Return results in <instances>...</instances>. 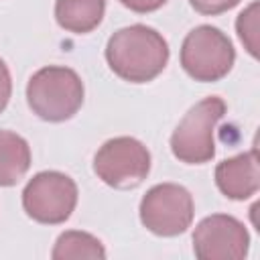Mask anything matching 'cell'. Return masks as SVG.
<instances>
[{"instance_id":"obj_8","label":"cell","mask_w":260,"mask_h":260,"mask_svg":"<svg viewBox=\"0 0 260 260\" xmlns=\"http://www.w3.org/2000/svg\"><path fill=\"white\" fill-rule=\"evenodd\" d=\"M250 234L234 215L203 217L193 232V252L199 260H242L248 256Z\"/></svg>"},{"instance_id":"obj_5","label":"cell","mask_w":260,"mask_h":260,"mask_svg":"<svg viewBox=\"0 0 260 260\" xmlns=\"http://www.w3.org/2000/svg\"><path fill=\"white\" fill-rule=\"evenodd\" d=\"M75 181L59 171L37 173L22 191V207L26 215L45 225L65 223L77 205Z\"/></svg>"},{"instance_id":"obj_10","label":"cell","mask_w":260,"mask_h":260,"mask_svg":"<svg viewBox=\"0 0 260 260\" xmlns=\"http://www.w3.org/2000/svg\"><path fill=\"white\" fill-rule=\"evenodd\" d=\"M106 0H55V20L75 35L91 32L104 18Z\"/></svg>"},{"instance_id":"obj_1","label":"cell","mask_w":260,"mask_h":260,"mask_svg":"<svg viewBox=\"0 0 260 260\" xmlns=\"http://www.w3.org/2000/svg\"><path fill=\"white\" fill-rule=\"evenodd\" d=\"M110 69L124 81L146 83L162 73L169 63V43L146 24L118 28L106 45Z\"/></svg>"},{"instance_id":"obj_13","label":"cell","mask_w":260,"mask_h":260,"mask_svg":"<svg viewBox=\"0 0 260 260\" xmlns=\"http://www.w3.org/2000/svg\"><path fill=\"white\" fill-rule=\"evenodd\" d=\"M236 30L252 57H258V2H252L236 20Z\"/></svg>"},{"instance_id":"obj_15","label":"cell","mask_w":260,"mask_h":260,"mask_svg":"<svg viewBox=\"0 0 260 260\" xmlns=\"http://www.w3.org/2000/svg\"><path fill=\"white\" fill-rule=\"evenodd\" d=\"M10 95H12V77L4 59H0V114L6 110Z\"/></svg>"},{"instance_id":"obj_16","label":"cell","mask_w":260,"mask_h":260,"mask_svg":"<svg viewBox=\"0 0 260 260\" xmlns=\"http://www.w3.org/2000/svg\"><path fill=\"white\" fill-rule=\"evenodd\" d=\"M122 6H126L128 10L132 12H138V14H146V12H154L158 10L160 6L167 4V0H118Z\"/></svg>"},{"instance_id":"obj_6","label":"cell","mask_w":260,"mask_h":260,"mask_svg":"<svg viewBox=\"0 0 260 260\" xmlns=\"http://www.w3.org/2000/svg\"><path fill=\"white\" fill-rule=\"evenodd\" d=\"M93 173L108 187L134 189L150 173V152L132 136L110 138L93 156Z\"/></svg>"},{"instance_id":"obj_2","label":"cell","mask_w":260,"mask_h":260,"mask_svg":"<svg viewBox=\"0 0 260 260\" xmlns=\"http://www.w3.org/2000/svg\"><path fill=\"white\" fill-rule=\"evenodd\" d=\"M81 77L63 65H49L30 75L26 83V102L32 114L45 122H65L73 118L83 104Z\"/></svg>"},{"instance_id":"obj_3","label":"cell","mask_w":260,"mask_h":260,"mask_svg":"<svg viewBox=\"0 0 260 260\" xmlns=\"http://www.w3.org/2000/svg\"><path fill=\"white\" fill-rule=\"evenodd\" d=\"M225 114V102L219 95H209L197 102L171 134V150L175 158L187 165H203L215 156L213 132Z\"/></svg>"},{"instance_id":"obj_14","label":"cell","mask_w":260,"mask_h":260,"mask_svg":"<svg viewBox=\"0 0 260 260\" xmlns=\"http://www.w3.org/2000/svg\"><path fill=\"white\" fill-rule=\"evenodd\" d=\"M242 0H189V4L205 16H217L221 12L232 10L234 6H238Z\"/></svg>"},{"instance_id":"obj_7","label":"cell","mask_w":260,"mask_h":260,"mask_svg":"<svg viewBox=\"0 0 260 260\" xmlns=\"http://www.w3.org/2000/svg\"><path fill=\"white\" fill-rule=\"evenodd\" d=\"M140 221L154 236L173 238L193 221L195 205L191 193L177 183H160L146 191L140 201Z\"/></svg>"},{"instance_id":"obj_11","label":"cell","mask_w":260,"mask_h":260,"mask_svg":"<svg viewBox=\"0 0 260 260\" xmlns=\"http://www.w3.org/2000/svg\"><path fill=\"white\" fill-rule=\"evenodd\" d=\"M30 169L28 142L10 130H0V187L16 185Z\"/></svg>"},{"instance_id":"obj_12","label":"cell","mask_w":260,"mask_h":260,"mask_svg":"<svg viewBox=\"0 0 260 260\" xmlns=\"http://www.w3.org/2000/svg\"><path fill=\"white\" fill-rule=\"evenodd\" d=\"M51 258L53 260H81V258L104 260L106 248L95 236H91L87 232L69 230L57 238L53 252H51Z\"/></svg>"},{"instance_id":"obj_9","label":"cell","mask_w":260,"mask_h":260,"mask_svg":"<svg viewBox=\"0 0 260 260\" xmlns=\"http://www.w3.org/2000/svg\"><path fill=\"white\" fill-rule=\"evenodd\" d=\"M215 185L232 201L252 197L260 187V167L256 148L225 158L215 167Z\"/></svg>"},{"instance_id":"obj_4","label":"cell","mask_w":260,"mask_h":260,"mask_svg":"<svg viewBox=\"0 0 260 260\" xmlns=\"http://www.w3.org/2000/svg\"><path fill=\"white\" fill-rule=\"evenodd\" d=\"M236 61V49L225 32L211 24H199L187 32L181 45V67L201 83L223 79Z\"/></svg>"}]
</instances>
